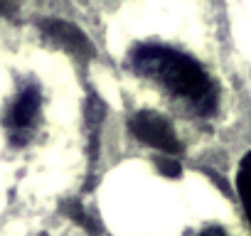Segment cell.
Returning <instances> with one entry per match:
<instances>
[{"mask_svg": "<svg viewBox=\"0 0 251 236\" xmlns=\"http://www.w3.org/2000/svg\"><path fill=\"white\" fill-rule=\"evenodd\" d=\"M47 30H50V35H52L57 42H62L64 47H72V49H81V47H86L84 35H81V32H76L72 25H64V23H52Z\"/></svg>", "mask_w": 251, "mask_h": 236, "instance_id": "cell-5", "label": "cell"}, {"mask_svg": "<svg viewBox=\"0 0 251 236\" xmlns=\"http://www.w3.org/2000/svg\"><path fill=\"white\" fill-rule=\"evenodd\" d=\"M131 131L136 133V138H141L143 143L163 150V153H170L175 155L180 150V143H177V133L175 128L170 126L168 118H163L160 113H153V111H141L131 118Z\"/></svg>", "mask_w": 251, "mask_h": 236, "instance_id": "cell-2", "label": "cell"}, {"mask_svg": "<svg viewBox=\"0 0 251 236\" xmlns=\"http://www.w3.org/2000/svg\"><path fill=\"white\" fill-rule=\"evenodd\" d=\"M200 236H226V234H224L222 229H204Z\"/></svg>", "mask_w": 251, "mask_h": 236, "instance_id": "cell-6", "label": "cell"}, {"mask_svg": "<svg viewBox=\"0 0 251 236\" xmlns=\"http://www.w3.org/2000/svg\"><path fill=\"white\" fill-rule=\"evenodd\" d=\"M236 187H239L241 204H244L246 216H249V224H251V153H246L244 160L239 163V170H236Z\"/></svg>", "mask_w": 251, "mask_h": 236, "instance_id": "cell-4", "label": "cell"}, {"mask_svg": "<svg viewBox=\"0 0 251 236\" xmlns=\"http://www.w3.org/2000/svg\"><path fill=\"white\" fill-rule=\"evenodd\" d=\"M37 91L35 89H27V91H23L20 96H18V101H15V106H13V111H10V123L18 128V131H23V128H27L30 123H32V118H35V113H37Z\"/></svg>", "mask_w": 251, "mask_h": 236, "instance_id": "cell-3", "label": "cell"}, {"mask_svg": "<svg viewBox=\"0 0 251 236\" xmlns=\"http://www.w3.org/2000/svg\"><path fill=\"white\" fill-rule=\"evenodd\" d=\"M131 62L138 74L158 81L197 113L207 116L217 108V89L209 74L192 57L163 45H143L133 52Z\"/></svg>", "mask_w": 251, "mask_h": 236, "instance_id": "cell-1", "label": "cell"}]
</instances>
